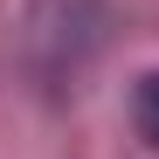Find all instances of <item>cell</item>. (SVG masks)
<instances>
[{"label":"cell","instance_id":"1","mask_svg":"<svg viewBox=\"0 0 159 159\" xmlns=\"http://www.w3.org/2000/svg\"><path fill=\"white\" fill-rule=\"evenodd\" d=\"M139 125H145V139L159 145V76H145V83H139Z\"/></svg>","mask_w":159,"mask_h":159}]
</instances>
